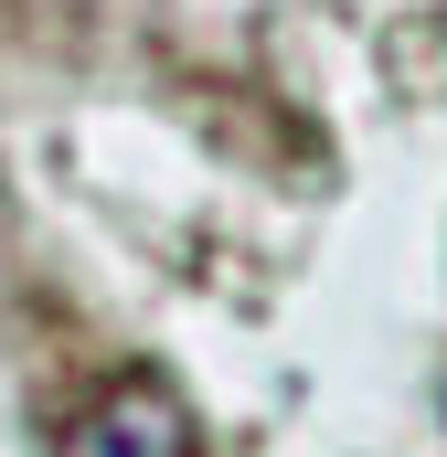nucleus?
Here are the masks:
<instances>
[{
	"instance_id": "obj_1",
	"label": "nucleus",
	"mask_w": 447,
	"mask_h": 457,
	"mask_svg": "<svg viewBox=\"0 0 447 457\" xmlns=\"http://www.w3.org/2000/svg\"><path fill=\"white\" fill-rule=\"evenodd\" d=\"M64 457H192V404H181V383H171V372L107 383V394L75 415Z\"/></svg>"
}]
</instances>
